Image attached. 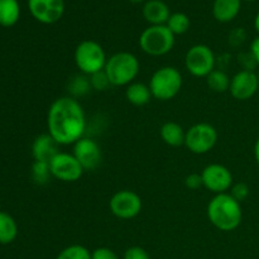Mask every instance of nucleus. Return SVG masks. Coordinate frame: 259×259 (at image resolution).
<instances>
[{
    "instance_id": "obj_1",
    "label": "nucleus",
    "mask_w": 259,
    "mask_h": 259,
    "mask_svg": "<svg viewBox=\"0 0 259 259\" xmlns=\"http://www.w3.org/2000/svg\"><path fill=\"white\" fill-rule=\"evenodd\" d=\"M48 134L60 146L75 144L83 137L86 116L81 104L72 96L58 98L51 104L47 115Z\"/></svg>"
},
{
    "instance_id": "obj_2",
    "label": "nucleus",
    "mask_w": 259,
    "mask_h": 259,
    "mask_svg": "<svg viewBox=\"0 0 259 259\" xmlns=\"http://www.w3.org/2000/svg\"><path fill=\"white\" fill-rule=\"evenodd\" d=\"M206 214L209 222L222 232H233L243 220L242 204L229 192L215 195L207 204Z\"/></svg>"
},
{
    "instance_id": "obj_3",
    "label": "nucleus",
    "mask_w": 259,
    "mask_h": 259,
    "mask_svg": "<svg viewBox=\"0 0 259 259\" xmlns=\"http://www.w3.org/2000/svg\"><path fill=\"white\" fill-rule=\"evenodd\" d=\"M139 70L141 65L137 56L125 51L110 56L104 67L111 86L131 85L138 76Z\"/></svg>"
},
{
    "instance_id": "obj_4",
    "label": "nucleus",
    "mask_w": 259,
    "mask_h": 259,
    "mask_svg": "<svg viewBox=\"0 0 259 259\" xmlns=\"http://www.w3.org/2000/svg\"><path fill=\"white\" fill-rule=\"evenodd\" d=\"M148 86L154 99L168 101L181 91L182 75L179 68L174 66H164L154 71Z\"/></svg>"
},
{
    "instance_id": "obj_5",
    "label": "nucleus",
    "mask_w": 259,
    "mask_h": 259,
    "mask_svg": "<svg viewBox=\"0 0 259 259\" xmlns=\"http://www.w3.org/2000/svg\"><path fill=\"white\" fill-rule=\"evenodd\" d=\"M176 35L167 25H149L139 37V47L146 55L161 57L172 51Z\"/></svg>"
},
{
    "instance_id": "obj_6",
    "label": "nucleus",
    "mask_w": 259,
    "mask_h": 259,
    "mask_svg": "<svg viewBox=\"0 0 259 259\" xmlns=\"http://www.w3.org/2000/svg\"><path fill=\"white\" fill-rule=\"evenodd\" d=\"M73 60L81 73L91 76L104 70L108 57L100 43L86 39L77 45L73 53Z\"/></svg>"
},
{
    "instance_id": "obj_7",
    "label": "nucleus",
    "mask_w": 259,
    "mask_h": 259,
    "mask_svg": "<svg viewBox=\"0 0 259 259\" xmlns=\"http://www.w3.org/2000/svg\"><path fill=\"white\" fill-rule=\"evenodd\" d=\"M217 57L211 48L206 45H195L185 56L186 70L195 77H206L215 70Z\"/></svg>"
},
{
    "instance_id": "obj_8",
    "label": "nucleus",
    "mask_w": 259,
    "mask_h": 259,
    "mask_svg": "<svg viewBox=\"0 0 259 259\" xmlns=\"http://www.w3.org/2000/svg\"><path fill=\"white\" fill-rule=\"evenodd\" d=\"M217 142V129L209 123H197L186 131L185 146L195 154L207 153L214 148Z\"/></svg>"
},
{
    "instance_id": "obj_9",
    "label": "nucleus",
    "mask_w": 259,
    "mask_h": 259,
    "mask_svg": "<svg viewBox=\"0 0 259 259\" xmlns=\"http://www.w3.org/2000/svg\"><path fill=\"white\" fill-rule=\"evenodd\" d=\"M109 207L114 217L123 220L133 219L142 211V199L137 192L120 190L111 196Z\"/></svg>"
},
{
    "instance_id": "obj_10",
    "label": "nucleus",
    "mask_w": 259,
    "mask_h": 259,
    "mask_svg": "<svg viewBox=\"0 0 259 259\" xmlns=\"http://www.w3.org/2000/svg\"><path fill=\"white\" fill-rule=\"evenodd\" d=\"M52 177L63 182H76L81 179L85 169L82 168L72 153L58 152L50 162Z\"/></svg>"
},
{
    "instance_id": "obj_11",
    "label": "nucleus",
    "mask_w": 259,
    "mask_h": 259,
    "mask_svg": "<svg viewBox=\"0 0 259 259\" xmlns=\"http://www.w3.org/2000/svg\"><path fill=\"white\" fill-rule=\"evenodd\" d=\"M202 186L212 194H225L233 186V175L228 167L220 163H211L201 172Z\"/></svg>"
},
{
    "instance_id": "obj_12",
    "label": "nucleus",
    "mask_w": 259,
    "mask_h": 259,
    "mask_svg": "<svg viewBox=\"0 0 259 259\" xmlns=\"http://www.w3.org/2000/svg\"><path fill=\"white\" fill-rule=\"evenodd\" d=\"M73 156L85 171H94L98 168L103 159V152L98 142L82 137L73 144Z\"/></svg>"
},
{
    "instance_id": "obj_13",
    "label": "nucleus",
    "mask_w": 259,
    "mask_h": 259,
    "mask_svg": "<svg viewBox=\"0 0 259 259\" xmlns=\"http://www.w3.org/2000/svg\"><path fill=\"white\" fill-rule=\"evenodd\" d=\"M29 12L43 24H55L65 13L63 0H28Z\"/></svg>"
},
{
    "instance_id": "obj_14",
    "label": "nucleus",
    "mask_w": 259,
    "mask_h": 259,
    "mask_svg": "<svg viewBox=\"0 0 259 259\" xmlns=\"http://www.w3.org/2000/svg\"><path fill=\"white\" fill-rule=\"evenodd\" d=\"M258 90V75L254 71L242 70L235 73L230 80L229 93L235 100H249Z\"/></svg>"
},
{
    "instance_id": "obj_15",
    "label": "nucleus",
    "mask_w": 259,
    "mask_h": 259,
    "mask_svg": "<svg viewBox=\"0 0 259 259\" xmlns=\"http://www.w3.org/2000/svg\"><path fill=\"white\" fill-rule=\"evenodd\" d=\"M60 144L50 136V134H40L34 139L32 146V153L35 161L47 162L50 163L53 157L60 152Z\"/></svg>"
},
{
    "instance_id": "obj_16",
    "label": "nucleus",
    "mask_w": 259,
    "mask_h": 259,
    "mask_svg": "<svg viewBox=\"0 0 259 259\" xmlns=\"http://www.w3.org/2000/svg\"><path fill=\"white\" fill-rule=\"evenodd\" d=\"M142 13L144 19L151 25H164L171 15L169 8L162 0H147Z\"/></svg>"
},
{
    "instance_id": "obj_17",
    "label": "nucleus",
    "mask_w": 259,
    "mask_h": 259,
    "mask_svg": "<svg viewBox=\"0 0 259 259\" xmlns=\"http://www.w3.org/2000/svg\"><path fill=\"white\" fill-rule=\"evenodd\" d=\"M242 0H214L212 15L220 23H229L238 17Z\"/></svg>"
},
{
    "instance_id": "obj_18",
    "label": "nucleus",
    "mask_w": 259,
    "mask_h": 259,
    "mask_svg": "<svg viewBox=\"0 0 259 259\" xmlns=\"http://www.w3.org/2000/svg\"><path fill=\"white\" fill-rule=\"evenodd\" d=\"M161 138L167 146L169 147H181L185 144L186 138V131L176 121H166L161 126Z\"/></svg>"
},
{
    "instance_id": "obj_19",
    "label": "nucleus",
    "mask_w": 259,
    "mask_h": 259,
    "mask_svg": "<svg viewBox=\"0 0 259 259\" xmlns=\"http://www.w3.org/2000/svg\"><path fill=\"white\" fill-rule=\"evenodd\" d=\"M125 98L132 105L144 106L151 101V99L153 96H152L151 89H149L148 85L134 81L131 85L126 86Z\"/></svg>"
},
{
    "instance_id": "obj_20",
    "label": "nucleus",
    "mask_w": 259,
    "mask_h": 259,
    "mask_svg": "<svg viewBox=\"0 0 259 259\" xmlns=\"http://www.w3.org/2000/svg\"><path fill=\"white\" fill-rule=\"evenodd\" d=\"M20 8L17 0H0V25L12 27L18 22Z\"/></svg>"
},
{
    "instance_id": "obj_21",
    "label": "nucleus",
    "mask_w": 259,
    "mask_h": 259,
    "mask_svg": "<svg viewBox=\"0 0 259 259\" xmlns=\"http://www.w3.org/2000/svg\"><path fill=\"white\" fill-rule=\"evenodd\" d=\"M18 235V225L14 218L0 211V244H10Z\"/></svg>"
},
{
    "instance_id": "obj_22",
    "label": "nucleus",
    "mask_w": 259,
    "mask_h": 259,
    "mask_svg": "<svg viewBox=\"0 0 259 259\" xmlns=\"http://www.w3.org/2000/svg\"><path fill=\"white\" fill-rule=\"evenodd\" d=\"M205 78H206V83L209 86V89L214 91V93H225V91H229L230 80L232 78L229 77V75L225 71L215 68Z\"/></svg>"
},
{
    "instance_id": "obj_23",
    "label": "nucleus",
    "mask_w": 259,
    "mask_h": 259,
    "mask_svg": "<svg viewBox=\"0 0 259 259\" xmlns=\"http://www.w3.org/2000/svg\"><path fill=\"white\" fill-rule=\"evenodd\" d=\"M190 18L187 17L185 13H174V14L169 15L168 20H167L166 25L175 35L185 34L187 30L190 29Z\"/></svg>"
},
{
    "instance_id": "obj_24",
    "label": "nucleus",
    "mask_w": 259,
    "mask_h": 259,
    "mask_svg": "<svg viewBox=\"0 0 259 259\" xmlns=\"http://www.w3.org/2000/svg\"><path fill=\"white\" fill-rule=\"evenodd\" d=\"M91 90V83L89 76L81 75L75 76L70 80V83H68V91L71 93L72 98H77V96H83Z\"/></svg>"
},
{
    "instance_id": "obj_25",
    "label": "nucleus",
    "mask_w": 259,
    "mask_h": 259,
    "mask_svg": "<svg viewBox=\"0 0 259 259\" xmlns=\"http://www.w3.org/2000/svg\"><path fill=\"white\" fill-rule=\"evenodd\" d=\"M56 259H91V252L83 245L73 244L61 250Z\"/></svg>"
},
{
    "instance_id": "obj_26",
    "label": "nucleus",
    "mask_w": 259,
    "mask_h": 259,
    "mask_svg": "<svg viewBox=\"0 0 259 259\" xmlns=\"http://www.w3.org/2000/svg\"><path fill=\"white\" fill-rule=\"evenodd\" d=\"M51 177H52V174H51L50 163H47V162L34 161V163L32 166L33 181L38 185H46L50 181Z\"/></svg>"
},
{
    "instance_id": "obj_27",
    "label": "nucleus",
    "mask_w": 259,
    "mask_h": 259,
    "mask_svg": "<svg viewBox=\"0 0 259 259\" xmlns=\"http://www.w3.org/2000/svg\"><path fill=\"white\" fill-rule=\"evenodd\" d=\"M91 83V89L96 91H105L108 90L109 86H111L110 81H109V77L106 76L105 71L101 70L99 72L94 73V75L89 76Z\"/></svg>"
},
{
    "instance_id": "obj_28",
    "label": "nucleus",
    "mask_w": 259,
    "mask_h": 259,
    "mask_svg": "<svg viewBox=\"0 0 259 259\" xmlns=\"http://www.w3.org/2000/svg\"><path fill=\"white\" fill-rule=\"evenodd\" d=\"M230 195L234 197L237 201H239L242 204L248 196H249V187L244 182H238V184H233L232 189H230Z\"/></svg>"
},
{
    "instance_id": "obj_29",
    "label": "nucleus",
    "mask_w": 259,
    "mask_h": 259,
    "mask_svg": "<svg viewBox=\"0 0 259 259\" xmlns=\"http://www.w3.org/2000/svg\"><path fill=\"white\" fill-rule=\"evenodd\" d=\"M124 259H151L148 252L142 247H131L124 253Z\"/></svg>"
},
{
    "instance_id": "obj_30",
    "label": "nucleus",
    "mask_w": 259,
    "mask_h": 259,
    "mask_svg": "<svg viewBox=\"0 0 259 259\" xmlns=\"http://www.w3.org/2000/svg\"><path fill=\"white\" fill-rule=\"evenodd\" d=\"M91 259H119L113 249L106 247L96 248L91 252Z\"/></svg>"
},
{
    "instance_id": "obj_31",
    "label": "nucleus",
    "mask_w": 259,
    "mask_h": 259,
    "mask_svg": "<svg viewBox=\"0 0 259 259\" xmlns=\"http://www.w3.org/2000/svg\"><path fill=\"white\" fill-rule=\"evenodd\" d=\"M185 185L190 190H199L200 187H202L201 174H190L185 179Z\"/></svg>"
},
{
    "instance_id": "obj_32",
    "label": "nucleus",
    "mask_w": 259,
    "mask_h": 259,
    "mask_svg": "<svg viewBox=\"0 0 259 259\" xmlns=\"http://www.w3.org/2000/svg\"><path fill=\"white\" fill-rule=\"evenodd\" d=\"M250 53L254 57L257 66H259V35L253 39L252 45H250Z\"/></svg>"
},
{
    "instance_id": "obj_33",
    "label": "nucleus",
    "mask_w": 259,
    "mask_h": 259,
    "mask_svg": "<svg viewBox=\"0 0 259 259\" xmlns=\"http://www.w3.org/2000/svg\"><path fill=\"white\" fill-rule=\"evenodd\" d=\"M254 157H255V161H257L258 166H259V137L254 144Z\"/></svg>"
},
{
    "instance_id": "obj_34",
    "label": "nucleus",
    "mask_w": 259,
    "mask_h": 259,
    "mask_svg": "<svg viewBox=\"0 0 259 259\" xmlns=\"http://www.w3.org/2000/svg\"><path fill=\"white\" fill-rule=\"evenodd\" d=\"M254 28H255V30H257L258 32V34H259V13L257 15H255V19H254Z\"/></svg>"
},
{
    "instance_id": "obj_35",
    "label": "nucleus",
    "mask_w": 259,
    "mask_h": 259,
    "mask_svg": "<svg viewBox=\"0 0 259 259\" xmlns=\"http://www.w3.org/2000/svg\"><path fill=\"white\" fill-rule=\"evenodd\" d=\"M131 3H133V4H141V3H146L147 0H129Z\"/></svg>"
},
{
    "instance_id": "obj_36",
    "label": "nucleus",
    "mask_w": 259,
    "mask_h": 259,
    "mask_svg": "<svg viewBox=\"0 0 259 259\" xmlns=\"http://www.w3.org/2000/svg\"><path fill=\"white\" fill-rule=\"evenodd\" d=\"M245 2H257V0H245Z\"/></svg>"
},
{
    "instance_id": "obj_37",
    "label": "nucleus",
    "mask_w": 259,
    "mask_h": 259,
    "mask_svg": "<svg viewBox=\"0 0 259 259\" xmlns=\"http://www.w3.org/2000/svg\"><path fill=\"white\" fill-rule=\"evenodd\" d=\"M258 86H259V73H258Z\"/></svg>"
},
{
    "instance_id": "obj_38",
    "label": "nucleus",
    "mask_w": 259,
    "mask_h": 259,
    "mask_svg": "<svg viewBox=\"0 0 259 259\" xmlns=\"http://www.w3.org/2000/svg\"><path fill=\"white\" fill-rule=\"evenodd\" d=\"M162 2H164V0H162Z\"/></svg>"
}]
</instances>
